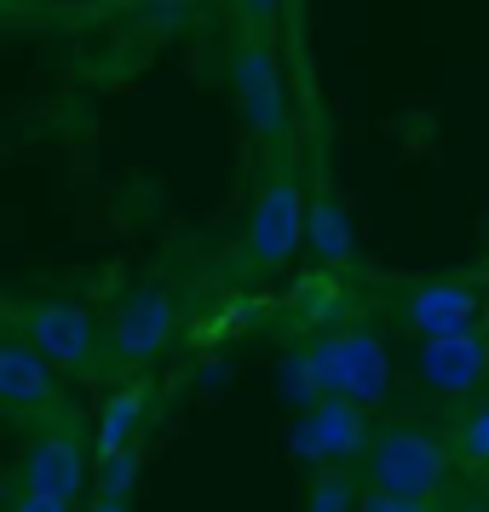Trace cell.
I'll use <instances>...</instances> for the list:
<instances>
[{"label": "cell", "mask_w": 489, "mask_h": 512, "mask_svg": "<svg viewBox=\"0 0 489 512\" xmlns=\"http://www.w3.org/2000/svg\"><path fill=\"white\" fill-rule=\"evenodd\" d=\"M282 380H288L294 403L346 397V403L380 409V403L392 397V351H386V340L369 334V328H323V334H311L305 346H294Z\"/></svg>", "instance_id": "1"}, {"label": "cell", "mask_w": 489, "mask_h": 512, "mask_svg": "<svg viewBox=\"0 0 489 512\" xmlns=\"http://www.w3.org/2000/svg\"><path fill=\"white\" fill-rule=\"evenodd\" d=\"M357 466H363L369 489L409 495V501H438V489L449 484V466H455V449L438 432L397 420V426H374L369 455Z\"/></svg>", "instance_id": "2"}, {"label": "cell", "mask_w": 489, "mask_h": 512, "mask_svg": "<svg viewBox=\"0 0 489 512\" xmlns=\"http://www.w3.org/2000/svg\"><path fill=\"white\" fill-rule=\"evenodd\" d=\"M369 438H374L369 409L346 403V397H311L288 420V449L305 472L311 466H357L369 455Z\"/></svg>", "instance_id": "3"}, {"label": "cell", "mask_w": 489, "mask_h": 512, "mask_svg": "<svg viewBox=\"0 0 489 512\" xmlns=\"http://www.w3.org/2000/svg\"><path fill=\"white\" fill-rule=\"evenodd\" d=\"M300 248H305V190H300L294 173H277V179H265V190H259L254 208H248L242 271H248V277L282 271Z\"/></svg>", "instance_id": "4"}, {"label": "cell", "mask_w": 489, "mask_h": 512, "mask_svg": "<svg viewBox=\"0 0 489 512\" xmlns=\"http://www.w3.org/2000/svg\"><path fill=\"white\" fill-rule=\"evenodd\" d=\"M231 93H236V110L242 121L254 127V139H282L288 133V81H282V64L271 41L248 29L236 35L231 47Z\"/></svg>", "instance_id": "5"}, {"label": "cell", "mask_w": 489, "mask_h": 512, "mask_svg": "<svg viewBox=\"0 0 489 512\" xmlns=\"http://www.w3.org/2000/svg\"><path fill=\"white\" fill-rule=\"evenodd\" d=\"M489 380V334L461 328V334H432L415 351V386L443 397V403H472Z\"/></svg>", "instance_id": "6"}, {"label": "cell", "mask_w": 489, "mask_h": 512, "mask_svg": "<svg viewBox=\"0 0 489 512\" xmlns=\"http://www.w3.org/2000/svg\"><path fill=\"white\" fill-rule=\"evenodd\" d=\"M18 334H24L58 374H93L98 369V323L70 300L24 305V311H18Z\"/></svg>", "instance_id": "7"}, {"label": "cell", "mask_w": 489, "mask_h": 512, "mask_svg": "<svg viewBox=\"0 0 489 512\" xmlns=\"http://www.w3.org/2000/svg\"><path fill=\"white\" fill-rule=\"evenodd\" d=\"M173 328H179V300H173L167 288H139V294H127L121 311L110 317V334H104L110 363H127V369L156 363V357L173 346Z\"/></svg>", "instance_id": "8"}, {"label": "cell", "mask_w": 489, "mask_h": 512, "mask_svg": "<svg viewBox=\"0 0 489 512\" xmlns=\"http://www.w3.org/2000/svg\"><path fill=\"white\" fill-rule=\"evenodd\" d=\"M18 489L81 501V489H87V443H81V432L64 426V420L35 426L24 443V461H18Z\"/></svg>", "instance_id": "9"}, {"label": "cell", "mask_w": 489, "mask_h": 512, "mask_svg": "<svg viewBox=\"0 0 489 512\" xmlns=\"http://www.w3.org/2000/svg\"><path fill=\"white\" fill-rule=\"evenodd\" d=\"M64 386L41 351L24 334H0V415L18 420H58Z\"/></svg>", "instance_id": "10"}, {"label": "cell", "mask_w": 489, "mask_h": 512, "mask_svg": "<svg viewBox=\"0 0 489 512\" xmlns=\"http://www.w3.org/2000/svg\"><path fill=\"white\" fill-rule=\"evenodd\" d=\"M478 317H484V294L466 277H426L415 288H403V300H397V323L415 340L478 328Z\"/></svg>", "instance_id": "11"}, {"label": "cell", "mask_w": 489, "mask_h": 512, "mask_svg": "<svg viewBox=\"0 0 489 512\" xmlns=\"http://www.w3.org/2000/svg\"><path fill=\"white\" fill-rule=\"evenodd\" d=\"M156 380L150 374H133V380H121L116 392L98 403V432H93V461L98 455H116V449H133L144 438V426L156 415Z\"/></svg>", "instance_id": "12"}, {"label": "cell", "mask_w": 489, "mask_h": 512, "mask_svg": "<svg viewBox=\"0 0 489 512\" xmlns=\"http://www.w3.org/2000/svg\"><path fill=\"white\" fill-rule=\"evenodd\" d=\"M305 248H311V259H317L323 271H340V265H351V254H357L351 213L328 185H317L305 196Z\"/></svg>", "instance_id": "13"}, {"label": "cell", "mask_w": 489, "mask_h": 512, "mask_svg": "<svg viewBox=\"0 0 489 512\" xmlns=\"http://www.w3.org/2000/svg\"><path fill=\"white\" fill-rule=\"evenodd\" d=\"M357 495H363V489L351 478V466H311L300 512H357Z\"/></svg>", "instance_id": "14"}, {"label": "cell", "mask_w": 489, "mask_h": 512, "mask_svg": "<svg viewBox=\"0 0 489 512\" xmlns=\"http://www.w3.org/2000/svg\"><path fill=\"white\" fill-rule=\"evenodd\" d=\"M93 484H98V495H127V501H133V484H139V443H133V449H116V455H98Z\"/></svg>", "instance_id": "15"}, {"label": "cell", "mask_w": 489, "mask_h": 512, "mask_svg": "<svg viewBox=\"0 0 489 512\" xmlns=\"http://www.w3.org/2000/svg\"><path fill=\"white\" fill-rule=\"evenodd\" d=\"M449 449H455V461H466V466H489V397L455 426Z\"/></svg>", "instance_id": "16"}, {"label": "cell", "mask_w": 489, "mask_h": 512, "mask_svg": "<svg viewBox=\"0 0 489 512\" xmlns=\"http://www.w3.org/2000/svg\"><path fill=\"white\" fill-rule=\"evenodd\" d=\"M357 512H432V501H409V495H386V489H363Z\"/></svg>", "instance_id": "17"}, {"label": "cell", "mask_w": 489, "mask_h": 512, "mask_svg": "<svg viewBox=\"0 0 489 512\" xmlns=\"http://www.w3.org/2000/svg\"><path fill=\"white\" fill-rule=\"evenodd\" d=\"M6 512H75V501H58V495H35V489H18Z\"/></svg>", "instance_id": "18"}, {"label": "cell", "mask_w": 489, "mask_h": 512, "mask_svg": "<svg viewBox=\"0 0 489 512\" xmlns=\"http://www.w3.org/2000/svg\"><path fill=\"white\" fill-rule=\"evenodd\" d=\"M87 512H133V507H127V495H98Z\"/></svg>", "instance_id": "19"}, {"label": "cell", "mask_w": 489, "mask_h": 512, "mask_svg": "<svg viewBox=\"0 0 489 512\" xmlns=\"http://www.w3.org/2000/svg\"><path fill=\"white\" fill-rule=\"evenodd\" d=\"M242 6H248L254 18H271V12H277V0H242Z\"/></svg>", "instance_id": "20"}, {"label": "cell", "mask_w": 489, "mask_h": 512, "mask_svg": "<svg viewBox=\"0 0 489 512\" xmlns=\"http://www.w3.org/2000/svg\"><path fill=\"white\" fill-rule=\"evenodd\" d=\"M455 512H489V507H484V501H472V507H455Z\"/></svg>", "instance_id": "21"}, {"label": "cell", "mask_w": 489, "mask_h": 512, "mask_svg": "<svg viewBox=\"0 0 489 512\" xmlns=\"http://www.w3.org/2000/svg\"><path fill=\"white\" fill-rule=\"evenodd\" d=\"M484 231H489V225H484Z\"/></svg>", "instance_id": "22"}]
</instances>
